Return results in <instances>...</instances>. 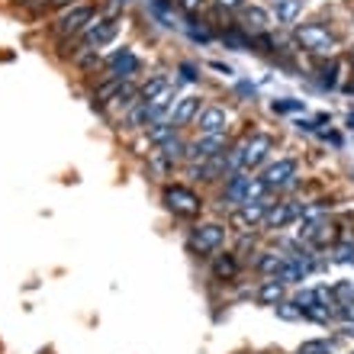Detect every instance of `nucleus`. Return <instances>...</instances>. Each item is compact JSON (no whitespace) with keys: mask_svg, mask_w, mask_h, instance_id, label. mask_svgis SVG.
Masks as SVG:
<instances>
[{"mask_svg":"<svg viewBox=\"0 0 354 354\" xmlns=\"http://www.w3.org/2000/svg\"><path fill=\"white\" fill-rule=\"evenodd\" d=\"M165 206H168L171 213L194 219V216L203 213V196L187 184H168L165 187Z\"/></svg>","mask_w":354,"mask_h":354,"instance_id":"obj_1","label":"nucleus"},{"mask_svg":"<svg viewBox=\"0 0 354 354\" xmlns=\"http://www.w3.org/2000/svg\"><path fill=\"white\" fill-rule=\"evenodd\" d=\"M297 42L313 55H335V36L319 23H306L297 29Z\"/></svg>","mask_w":354,"mask_h":354,"instance_id":"obj_2","label":"nucleus"},{"mask_svg":"<svg viewBox=\"0 0 354 354\" xmlns=\"http://www.w3.org/2000/svg\"><path fill=\"white\" fill-rule=\"evenodd\" d=\"M225 245V225L223 223H200L190 232V248L196 254H216Z\"/></svg>","mask_w":354,"mask_h":354,"instance_id":"obj_3","label":"nucleus"},{"mask_svg":"<svg viewBox=\"0 0 354 354\" xmlns=\"http://www.w3.org/2000/svg\"><path fill=\"white\" fill-rule=\"evenodd\" d=\"M91 19H93V7H87V3H71V7H68L65 13H62V17L52 23V29H55L62 39H68V36L84 32Z\"/></svg>","mask_w":354,"mask_h":354,"instance_id":"obj_4","label":"nucleus"},{"mask_svg":"<svg viewBox=\"0 0 354 354\" xmlns=\"http://www.w3.org/2000/svg\"><path fill=\"white\" fill-rule=\"evenodd\" d=\"M242 145H245L242 171H254L270 158V151H274V136H268V132H252V136L242 139Z\"/></svg>","mask_w":354,"mask_h":354,"instance_id":"obj_5","label":"nucleus"},{"mask_svg":"<svg viewBox=\"0 0 354 354\" xmlns=\"http://www.w3.org/2000/svg\"><path fill=\"white\" fill-rule=\"evenodd\" d=\"M223 151H229L225 132H219V136H196V139L187 145V158L190 161H213V158H223Z\"/></svg>","mask_w":354,"mask_h":354,"instance_id":"obj_6","label":"nucleus"},{"mask_svg":"<svg viewBox=\"0 0 354 354\" xmlns=\"http://www.w3.org/2000/svg\"><path fill=\"white\" fill-rule=\"evenodd\" d=\"M116 32H120V23H116L113 17L91 19L87 29L81 32V36H84V48H97V52H100L103 46H110L113 39H116Z\"/></svg>","mask_w":354,"mask_h":354,"instance_id":"obj_7","label":"nucleus"},{"mask_svg":"<svg viewBox=\"0 0 354 354\" xmlns=\"http://www.w3.org/2000/svg\"><path fill=\"white\" fill-rule=\"evenodd\" d=\"M270 203H268V196L264 200H254V203H242L239 209H235L232 216V223L242 229V232H252L254 225H261L264 223V216H268Z\"/></svg>","mask_w":354,"mask_h":354,"instance_id":"obj_8","label":"nucleus"},{"mask_svg":"<svg viewBox=\"0 0 354 354\" xmlns=\"http://www.w3.org/2000/svg\"><path fill=\"white\" fill-rule=\"evenodd\" d=\"M196 129L200 136H219L229 129V110L225 106H203L196 116Z\"/></svg>","mask_w":354,"mask_h":354,"instance_id":"obj_9","label":"nucleus"},{"mask_svg":"<svg viewBox=\"0 0 354 354\" xmlns=\"http://www.w3.org/2000/svg\"><path fill=\"white\" fill-rule=\"evenodd\" d=\"M293 177H297V161H293V158H277L274 165H268V168H264L261 180H264V187H268V190H277V187H287Z\"/></svg>","mask_w":354,"mask_h":354,"instance_id":"obj_10","label":"nucleus"},{"mask_svg":"<svg viewBox=\"0 0 354 354\" xmlns=\"http://www.w3.org/2000/svg\"><path fill=\"white\" fill-rule=\"evenodd\" d=\"M142 68V62H139V55L132 52V48H120L116 55L106 62V75L110 77H120V81H129L136 71Z\"/></svg>","mask_w":354,"mask_h":354,"instance_id":"obj_11","label":"nucleus"},{"mask_svg":"<svg viewBox=\"0 0 354 354\" xmlns=\"http://www.w3.org/2000/svg\"><path fill=\"white\" fill-rule=\"evenodd\" d=\"M200 97H194V93H187V97H180V100L171 106V116H168V122L171 126H190V122H196V116H200Z\"/></svg>","mask_w":354,"mask_h":354,"instance_id":"obj_12","label":"nucleus"},{"mask_svg":"<svg viewBox=\"0 0 354 354\" xmlns=\"http://www.w3.org/2000/svg\"><path fill=\"white\" fill-rule=\"evenodd\" d=\"M248 184H252V177L245 174V171L232 174L229 177V184H225V190H223V200H229L232 206L248 203Z\"/></svg>","mask_w":354,"mask_h":354,"instance_id":"obj_13","label":"nucleus"},{"mask_svg":"<svg viewBox=\"0 0 354 354\" xmlns=\"http://www.w3.org/2000/svg\"><path fill=\"white\" fill-rule=\"evenodd\" d=\"M299 213H303V209H299V206H293V203H277V206H270V209H268L264 225H268V229H283V225H290Z\"/></svg>","mask_w":354,"mask_h":354,"instance_id":"obj_14","label":"nucleus"},{"mask_svg":"<svg viewBox=\"0 0 354 354\" xmlns=\"http://www.w3.org/2000/svg\"><path fill=\"white\" fill-rule=\"evenodd\" d=\"M283 293H287V283H280L277 277L264 280L261 287H258V303H264V306H277V303H283Z\"/></svg>","mask_w":354,"mask_h":354,"instance_id":"obj_15","label":"nucleus"},{"mask_svg":"<svg viewBox=\"0 0 354 354\" xmlns=\"http://www.w3.org/2000/svg\"><path fill=\"white\" fill-rule=\"evenodd\" d=\"M274 13H277V23L293 26L303 17V0H274Z\"/></svg>","mask_w":354,"mask_h":354,"instance_id":"obj_16","label":"nucleus"},{"mask_svg":"<svg viewBox=\"0 0 354 354\" xmlns=\"http://www.w3.org/2000/svg\"><path fill=\"white\" fill-rule=\"evenodd\" d=\"M239 268H242V264H239V258H235V254H216V261H213V277L216 280H235L239 277Z\"/></svg>","mask_w":354,"mask_h":354,"instance_id":"obj_17","label":"nucleus"},{"mask_svg":"<svg viewBox=\"0 0 354 354\" xmlns=\"http://www.w3.org/2000/svg\"><path fill=\"white\" fill-rule=\"evenodd\" d=\"M283 261H287V254H280V252H261V258L254 261V270H258V274H264V277H277V270L283 268Z\"/></svg>","mask_w":354,"mask_h":354,"instance_id":"obj_18","label":"nucleus"},{"mask_svg":"<svg viewBox=\"0 0 354 354\" xmlns=\"http://www.w3.org/2000/svg\"><path fill=\"white\" fill-rule=\"evenodd\" d=\"M242 17H245V29H252V32H264L270 26V13L261 7H242Z\"/></svg>","mask_w":354,"mask_h":354,"instance_id":"obj_19","label":"nucleus"},{"mask_svg":"<svg viewBox=\"0 0 354 354\" xmlns=\"http://www.w3.org/2000/svg\"><path fill=\"white\" fill-rule=\"evenodd\" d=\"M171 87V81L165 75H155L151 77V81H145V84H142V91H139V100L142 103H151L155 100V97H158V93H165Z\"/></svg>","mask_w":354,"mask_h":354,"instance_id":"obj_20","label":"nucleus"},{"mask_svg":"<svg viewBox=\"0 0 354 354\" xmlns=\"http://www.w3.org/2000/svg\"><path fill=\"white\" fill-rule=\"evenodd\" d=\"M297 354H335V348H332L328 338H309L297 348Z\"/></svg>","mask_w":354,"mask_h":354,"instance_id":"obj_21","label":"nucleus"},{"mask_svg":"<svg viewBox=\"0 0 354 354\" xmlns=\"http://www.w3.org/2000/svg\"><path fill=\"white\" fill-rule=\"evenodd\" d=\"M174 136V126L171 122H151V129H149V139L155 142V145H165V142Z\"/></svg>","mask_w":354,"mask_h":354,"instance_id":"obj_22","label":"nucleus"},{"mask_svg":"<svg viewBox=\"0 0 354 354\" xmlns=\"http://www.w3.org/2000/svg\"><path fill=\"white\" fill-rule=\"evenodd\" d=\"M274 309H277V316L287 319V322H293V319H303V313H299L297 303H277Z\"/></svg>","mask_w":354,"mask_h":354,"instance_id":"obj_23","label":"nucleus"},{"mask_svg":"<svg viewBox=\"0 0 354 354\" xmlns=\"http://www.w3.org/2000/svg\"><path fill=\"white\" fill-rule=\"evenodd\" d=\"M335 261L354 264V245H338V248H335Z\"/></svg>","mask_w":354,"mask_h":354,"instance_id":"obj_24","label":"nucleus"},{"mask_svg":"<svg viewBox=\"0 0 354 354\" xmlns=\"http://www.w3.org/2000/svg\"><path fill=\"white\" fill-rule=\"evenodd\" d=\"M338 65H335V62H332V65H326V68H322V84H326V87H335V81H338Z\"/></svg>","mask_w":354,"mask_h":354,"instance_id":"obj_25","label":"nucleus"},{"mask_svg":"<svg viewBox=\"0 0 354 354\" xmlns=\"http://www.w3.org/2000/svg\"><path fill=\"white\" fill-rule=\"evenodd\" d=\"M303 103H297V100H280V103H274V113H290V110H299Z\"/></svg>","mask_w":354,"mask_h":354,"instance_id":"obj_26","label":"nucleus"},{"mask_svg":"<svg viewBox=\"0 0 354 354\" xmlns=\"http://www.w3.org/2000/svg\"><path fill=\"white\" fill-rule=\"evenodd\" d=\"M180 7L190 10V13H196V10H203V7H206V0H180Z\"/></svg>","mask_w":354,"mask_h":354,"instance_id":"obj_27","label":"nucleus"},{"mask_svg":"<svg viewBox=\"0 0 354 354\" xmlns=\"http://www.w3.org/2000/svg\"><path fill=\"white\" fill-rule=\"evenodd\" d=\"M223 10H239V7H245V0H216Z\"/></svg>","mask_w":354,"mask_h":354,"instance_id":"obj_28","label":"nucleus"},{"mask_svg":"<svg viewBox=\"0 0 354 354\" xmlns=\"http://www.w3.org/2000/svg\"><path fill=\"white\" fill-rule=\"evenodd\" d=\"M180 71H184L187 81H196V77H200V75H196V68H194V65H180Z\"/></svg>","mask_w":354,"mask_h":354,"instance_id":"obj_29","label":"nucleus"},{"mask_svg":"<svg viewBox=\"0 0 354 354\" xmlns=\"http://www.w3.org/2000/svg\"><path fill=\"white\" fill-rule=\"evenodd\" d=\"M209 68H216V71H223V75H232V68L223 65V62H209Z\"/></svg>","mask_w":354,"mask_h":354,"instance_id":"obj_30","label":"nucleus"},{"mask_svg":"<svg viewBox=\"0 0 354 354\" xmlns=\"http://www.w3.org/2000/svg\"><path fill=\"white\" fill-rule=\"evenodd\" d=\"M338 328H342L345 335H354V322H338Z\"/></svg>","mask_w":354,"mask_h":354,"instance_id":"obj_31","label":"nucleus"},{"mask_svg":"<svg viewBox=\"0 0 354 354\" xmlns=\"http://www.w3.org/2000/svg\"><path fill=\"white\" fill-rule=\"evenodd\" d=\"M52 3H62V7H68V3H71V0H52Z\"/></svg>","mask_w":354,"mask_h":354,"instance_id":"obj_32","label":"nucleus"}]
</instances>
